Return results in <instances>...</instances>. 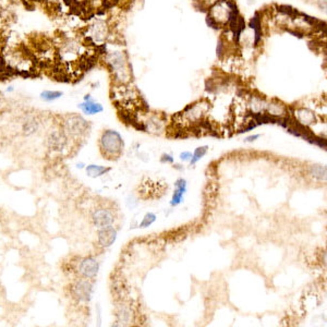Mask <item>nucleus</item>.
Returning <instances> with one entry per match:
<instances>
[{
	"label": "nucleus",
	"mask_w": 327,
	"mask_h": 327,
	"mask_svg": "<svg viewBox=\"0 0 327 327\" xmlns=\"http://www.w3.org/2000/svg\"><path fill=\"white\" fill-rule=\"evenodd\" d=\"M103 61L111 74L115 84H129L131 80V68L126 54L121 49L107 50L103 54Z\"/></svg>",
	"instance_id": "nucleus-1"
},
{
	"label": "nucleus",
	"mask_w": 327,
	"mask_h": 327,
	"mask_svg": "<svg viewBox=\"0 0 327 327\" xmlns=\"http://www.w3.org/2000/svg\"><path fill=\"white\" fill-rule=\"evenodd\" d=\"M2 60L10 71L20 74H29L36 67L33 57L19 47H10L2 50Z\"/></svg>",
	"instance_id": "nucleus-2"
},
{
	"label": "nucleus",
	"mask_w": 327,
	"mask_h": 327,
	"mask_svg": "<svg viewBox=\"0 0 327 327\" xmlns=\"http://www.w3.org/2000/svg\"><path fill=\"white\" fill-rule=\"evenodd\" d=\"M98 148L104 158L118 160L125 152V141L116 130H104L99 135Z\"/></svg>",
	"instance_id": "nucleus-3"
},
{
	"label": "nucleus",
	"mask_w": 327,
	"mask_h": 327,
	"mask_svg": "<svg viewBox=\"0 0 327 327\" xmlns=\"http://www.w3.org/2000/svg\"><path fill=\"white\" fill-rule=\"evenodd\" d=\"M84 42L91 46L99 47L106 44L111 37V29L108 21L102 17H95L91 21L83 33Z\"/></svg>",
	"instance_id": "nucleus-4"
},
{
	"label": "nucleus",
	"mask_w": 327,
	"mask_h": 327,
	"mask_svg": "<svg viewBox=\"0 0 327 327\" xmlns=\"http://www.w3.org/2000/svg\"><path fill=\"white\" fill-rule=\"evenodd\" d=\"M60 128L71 141L83 140L90 131V125L82 116L78 113H70L61 120Z\"/></svg>",
	"instance_id": "nucleus-5"
},
{
	"label": "nucleus",
	"mask_w": 327,
	"mask_h": 327,
	"mask_svg": "<svg viewBox=\"0 0 327 327\" xmlns=\"http://www.w3.org/2000/svg\"><path fill=\"white\" fill-rule=\"evenodd\" d=\"M238 7L234 0H219L208 9V16L216 22L219 28L228 25L230 16Z\"/></svg>",
	"instance_id": "nucleus-6"
},
{
	"label": "nucleus",
	"mask_w": 327,
	"mask_h": 327,
	"mask_svg": "<svg viewBox=\"0 0 327 327\" xmlns=\"http://www.w3.org/2000/svg\"><path fill=\"white\" fill-rule=\"evenodd\" d=\"M94 292V283L92 279L78 277L71 283L70 294L78 303H89Z\"/></svg>",
	"instance_id": "nucleus-7"
},
{
	"label": "nucleus",
	"mask_w": 327,
	"mask_h": 327,
	"mask_svg": "<svg viewBox=\"0 0 327 327\" xmlns=\"http://www.w3.org/2000/svg\"><path fill=\"white\" fill-rule=\"evenodd\" d=\"M91 220L96 228H104L107 226H113L116 221L115 209L108 205L100 204L93 208L91 213Z\"/></svg>",
	"instance_id": "nucleus-8"
},
{
	"label": "nucleus",
	"mask_w": 327,
	"mask_h": 327,
	"mask_svg": "<svg viewBox=\"0 0 327 327\" xmlns=\"http://www.w3.org/2000/svg\"><path fill=\"white\" fill-rule=\"evenodd\" d=\"M73 269V272L77 274L78 277L87 278L93 280L98 274L99 263L97 260L92 256L82 257V259H78V261L76 262Z\"/></svg>",
	"instance_id": "nucleus-9"
},
{
	"label": "nucleus",
	"mask_w": 327,
	"mask_h": 327,
	"mask_svg": "<svg viewBox=\"0 0 327 327\" xmlns=\"http://www.w3.org/2000/svg\"><path fill=\"white\" fill-rule=\"evenodd\" d=\"M209 105L207 102L205 100H201V102L195 103L193 105H190L187 106L185 110H183L182 113H180V117H182L183 119L187 122H191V124H201L203 120V118L205 116V113L208 110Z\"/></svg>",
	"instance_id": "nucleus-10"
},
{
	"label": "nucleus",
	"mask_w": 327,
	"mask_h": 327,
	"mask_svg": "<svg viewBox=\"0 0 327 327\" xmlns=\"http://www.w3.org/2000/svg\"><path fill=\"white\" fill-rule=\"evenodd\" d=\"M70 142H71V140L65 135L60 126L58 129L52 130L47 138L48 147L56 153H63L67 151L70 146Z\"/></svg>",
	"instance_id": "nucleus-11"
},
{
	"label": "nucleus",
	"mask_w": 327,
	"mask_h": 327,
	"mask_svg": "<svg viewBox=\"0 0 327 327\" xmlns=\"http://www.w3.org/2000/svg\"><path fill=\"white\" fill-rule=\"evenodd\" d=\"M118 231L113 226L99 228L97 231V244L99 248L107 249L116 242Z\"/></svg>",
	"instance_id": "nucleus-12"
},
{
	"label": "nucleus",
	"mask_w": 327,
	"mask_h": 327,
	"mask_svg": "<svg viewBox=\"0 0 327 327\" xmlns=\"http://www.w3.org/2000/svg\"><path fill=\"white\" fill-rule=\"evenodd\" d=\"M78 107L82 111V113H84L86 116L97 115V113L104 111L103 105L96 102L90 94H87L83 97V102L78 104Z\"/></svg>",
	"instance_id": "nucleus-13"
},
{
	"label": "nucleus",
	"mask_w": 327,
	"mask_h": 327,
	"mask_svg": "<svg viewBox=\"0 0 327 327\" xmlns=\"http://www.w3.org/2000/svg\"><path fill=\"white\" fill-rule=\"evenodd\" d=\"M264 112L275 119H283L288 117V107L280 100L273 99L272 102H267Z\"/></svg>",
	"instance_id": "nucleus-14"
},
{
	"label": "nucleus",
	"mask_w": 327,
	"mask_h": 327,
	"mask_svg": "<svg viewBox=\"0 0 327 327\" xmlns=\"http://www.w3.org/2000/svg\"><path fill=\"white\" fill-rule=\"evenodd\" d=\"M249 26L253 31V47H257L262 43V36H263V32H262V19L259 12H255L254 16L250 20Z\"/></svg>",
	"instance_id": "nucleus-15"
},
{
	"label": "nucleus",
	"mask_w": 327,
	"mask_h": 327,
	"mask_svg": "<svg viewBox=\"0 0 327 327\" xmlns=\"http://www.w3.org/2000/svg\"><path fill=\"white\" fill-rule=\"evenodd\" d=\"M315 119V113L308 108H298L295 110V120L304 126L314 124Z\"/></svg>",
	"instance_id": "nucleus-16"
},
{
	"label": "nucleus",
	"mask_w": 327,
	"mask_h": 327,
	"mask_svg": "<svg viewBox=\"0 0 327 327\" xmlns=\"http://www.w3.org/2000/svg\"><path fill=\"white\" fill-rule=\"evenodd\" d=\"M174 186H176V189H174L171 202H170L171 206H177V205H179L182 202L183 195H185L186 191H187V181L182 178L178 179L176 183H174Z\"/></svg>",
	"instance_id": "nucleus-17"
},
{
	"label": "nucleus",
	"mask_w": 327,
	"mask_h": 327,
	"mask_svg": "<svg viewBox=\"0 0 327 327\" xmlns=\"http://www.w3.org/2000/svg\"><path fill=\"white\" fill-rule=\"evenodd\" d=\"M266 105H267V100L262 96H251L250 100H249V109H250V113H262L265 111Z\"/></svg>",
	"instance_id": "nucleus-18"
},
{
	"label": "nucleus",
	"mask_w": 327,
	"mask_h": 327,
	"mask_svg": "<svg viewBox=\"0 0 327 327\" xmlns=\"http://www.w3.org/2000/svg\"><path fill=\"white\" fill-rule=\"evenodd\" d=\"M86 170V174L90 178H99L104 176V174L108 173L110 171L111 168L110 167H105V166H99V165H89L85 168Z\"/></svg>",
	"instance_id": "nucleus-19"
},
{
	"label": "nucleus",
	"mask_w": 327,
	"mask_h": 327,
	"mask_svg": "<svg viewBox=\"0 0 327 327\" xmlns=\"http://www.w3.org/2000/svg\"><path fill=\"white\" fill-rule=\"evenodd\" d=\"M63 96V93L61 91H55V90H45L43 91L41 94H39V97H41L42 100L46 103H51L55 102V100L61 98Z\"/></svg>",
	"instance_id": "nucleus-20"
},
{
	"label": "nucleus",
	"mask_w": 327,
	"mask_h": 327,
	"mask_svg": "<svg viewBox=\"0 0 327 327\" xmlns=\"http://www.w3.org/2000/svg\"><path fill=\"white\" fill-rule=\"evenodd\" d=\"M310 174H311L314 179H317V180H321V181H325L326 169L325 167H323V166L321 165H314L311 167V170H310Z\"/></svg>",
	"instance_id": "nucleus-21"
},
{
	"label": "nucleus",
	"mask_w": 327,
	"mask_h": 327,
	"mask_svg": "<svg viewBox=\"0 0 327 327\" xmlns=\"http://www.w3.org/2000/svg\"><path fill=\"white\" fill-rule=\"evenodd\" d=\"M208 151V146L204 145V146H200L198 148H195V151L193 154H192V158L190 160L191 165H195L200 159H202L203 157L206 155V153Z\"/></svg>",
	"instance_id": "nucleus-22"
},
{
	"label": "nucleus",
	"mask_w": 327,
	"mask_h": 327,
	"mask_svg": "<svg viewBox=\"0 0 327 327\" xmlns=\"http://www.w3.org/2000/svg\"><path fill=\"white\" fill-rule=\"evenodd\" d=\"M37 130H38V122L34 119L26 121L23 125V131L26 135L33 134L34 132H36Z\"/></svg>",
	"instance_id": "nucleus-23"
},
{
	"label": "nucleus",
	"mask_w": 327,
	"mask_h": 327,
	"mask_svg": "<svg viewBox=\"0 0 327 327\" xmlns=\"http://www.w3.org/2000/svg\"><path fill=\"white\" fill-rule=\"evenodd\" d=\"M156 220V215L154 213H147L145 214V216L143 217V219L140 224V228H147L151 225H153Z\"/></svg>",
	"instance_id": "nucleus-24"
},
{
	"label": "nucleus",
	"mask_w": 327,
	"mask_h": 327,
	"mask_svg": "<svg viewBox=\"0 0 327 327\" xmlns=\"http://www.w3.org/2000/svg\"><path fill=\"white\" fill-rule=\"evenodd\" d=\"M218 1H219V0H199V3H200L199 10H201V8H202V9H205V10L208 11V9L211 8L213 4H215Z\"/></svg>",
	"instance_id": "nucleus-25"
},
{
	"label": "nucleus",
	"mask_w": 327,
	"mask_h": 327,
	"mask_svg": "<svg viewBox=\"0 0 327 327\" xmlns=\"http://www.w3.org/2000/svg\"><path fill=\"white\" fill-rule=\"evenodd\" d=\"M206 24H207V26H209V28H212V29H214V30H218V29H220L219 26L217 25L216 22L214 21V20L212 19V17L209 16L208 15H207V16H206Z\"/></svg>",
	"instance_id": "nucleus-26"
},
{
	"label": "nucleus",
	"mask_w": 327,
	"mask_h": 327,
	"mask_svg": "<svg viewBox=\"0 0 327 327\" xmlns=\"http://www.w3.org/2000/svg\"><path fill=\"white\" fill-rule=\"evenodd\" d=\"M192 158V153L191 152H183L180 154V159L183 161H190Z\"/></svg>",
	"instance_id": "nucleus-27"
},
{
	"label": "nucleus",
	"mask_w": 327,
	"mask_h": 327,
	"mask_svg": "<svg viewBox=\"0 0 327 327\" xmlns=\"http://www.w3.org/2000/svg\"><path fill=\"white\" fill-rule=\"evenodd\" d=\"M161 161H163V163H173V157L171 155H168V154H164L163 156H161Z\"/></svg>",
	"instance_id": "nucleus-28"
},
{
	"label": "nucleus",
	"mask_w": 327,
	"mask_h": 327,
	"mask_svg": "<svg viewBox=\"0 0 327 327\" xmlns=\"http://www.w3.org/2000/svg\"><path fill=\"white\" fill-rule=\"evenodd\" d=\"M259 138H260V134H254V135H251V137L246 138V139H244V141H246V142H253Z\"/></svg>",
	"instance_id": "nucleus-29"
},
{
	"label": "nucleus",
	"mask_w": 327,
	"mask_h": 327,
	"mask_svg": "<svg viewBox=\"0 0 327 327\" xmlns=\"http://www.w3.org/2000/svg\"><path fill=\"white\" fill-rule=\"evenodd\" d=\"M117 1H119V0H104V6H105V8L110 7V6H112V4L115 3V2H117Z\"/></svg>",
	"instance_id": "nucleus-30"
},
{
	"label": "nucleus",
	"mask_w": 327,
	"mask_h": 327,
	"mask_svg": "<svg viewBox=\"0 0 327 327\" xmlns=\"http://www.w3.org/2000/svg\"><path fill=\"white\" fill-rule=\"evenodd\" d=\"M2 45H1V43H0V68L2 67L3 65V60H2Z\"/></svg>",
	"instance_id": "nucleus-31"
},
{
	"label": "nucleus",
	"mask_w": 327,
	"mask_h": 327,
	"mask_svg": "<svg viewBox=\"0 0 327 327\" xmlns=\"http://www.w3.org/2000/svg\"><path fill=\"white\" fill-rule=\"evenodd\" d=\"M15 91V89H13V86H9L8 89H7V92H9V93H11V92Z\"/></svg>",
	"instance_id": "nucleus-32"
},
{
	"label": "nucleus",
	"mask_w": 327,
	"mask_h": 327,
	"mask_svg": "<svg viewBox=\"0 0 327 327\" xmlns=\"http://www.w3.org/2000/svg\"><path fill=\"white\" fill-rule=\"evenodd\" d=\"M4 1H7V2H11V1H15V0H4Z\"/></svg>",
	"instance_id": "nucleus-33"
}]
</instances>
